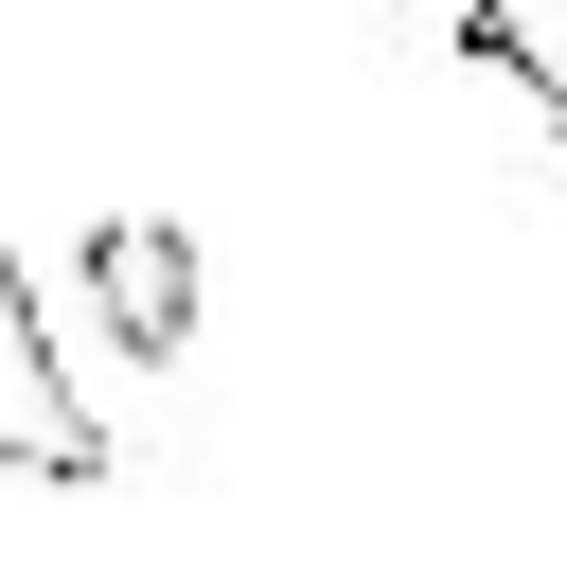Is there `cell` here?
Listing matches in <instances>:
<instances>
[{
	"mask_svg": "<svg viewBox=\"0 0 567 567\" xmlns=\"http://www.w3.org/2000/svg\"><path fill=\"white\" fill-rule=\"evenodd\" d=\"M124 443L89 425V390H71V354H53V319H35V284L0 266V478H53V496H89Z\"/></svg>",
	"mask_w": 567,
	"mask_h": 567,
	"instance_id": "obj_1",
	"label": "cell"
},
{
	"mask_svg": "<svg viewBox=\"0 0 567 567\" xmlns=\"http://www.w3.org/2000/svg\"><path fill=\"white\" fill-rule=\"evenodd\" d=\"M443 35H461V53H478V71L567 142V0H443Z\"/></svg>",
	"mask_w": 567,
	"mask_h": 567,
	"instance_id": "obj_3",
	"label": "cell"
},
{
	"mask_svg": "<svg viewBox=\"0 0 567 567\" xmlns=\"http://www.w3.org/2000/svg\"><path fill=\"white\" fill-rule=\"evenodd\" d=\"M89 319L159 372V354H195V230L177 213H106L89 230Z\"/></svg>",
	"mask_w": 567,
	"mask_h": 567,
	"instance_id": "obj_2",
	"label": "cell"
}]
</instances>
